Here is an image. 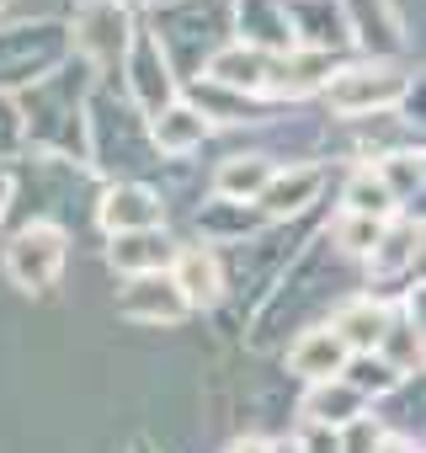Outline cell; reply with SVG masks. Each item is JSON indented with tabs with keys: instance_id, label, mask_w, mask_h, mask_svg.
I'll list each match as a JSON object with an SVG mask.
<instances>
[{
	"instance_id": "obj_27",
	"label": "cell",
	"mask_w": 426,
	"mask_h": 453,
	"mask_svg": "<svg viewBox=\"0 0 426 453\" xmlns=\"http://www.w3.org/2000/svg\"><path fill=\"white\" fill-rule=\"evenodd\" d=\"M384 224H389V219H362V213H346V208H336V213H331V224H325V241H331V251H336V257H346V262H362V257L378 246Z\"/></svg>"
},
{
	"instance_id": "obj_33",
	"label": "cell",
	"mask_w": 426,
	"mask_h": 453,
	"mask_svg": "<svg viewBox=\"0 0 426 453\" xmlns=\"http://www.w3.org/2000/svg\"><path fill=\"white\" fill-rule=\"evenodd\" d=\"M11 208H17V165L0 160V224L11 219Z\"/></svg>"
},
{
	"instance_id": "obj_6",
	"label": "cell",
	"mask_w": 426,
	"mask_h": 453,
	"mask_svg": "<svg viewBox=\"0 0 426 453\" xmlns=\"http://www.w3.org/2000/svg\"><path fill=\"white\" fill-rule=\"evenodd\" d=\"M133 27H139V22H133L128 6H112V0H80V12H75V22H70V54L102 81L107 70L123 65Z\"/></svg>"
},
{
	"instance_id": "obj_19",
	"label": "cell",
	"mask_w": 426,
	"mask_h": 453,
	"mask_svg": "<svg viewBox=\"0 0 426 453\" xmlns=\"http://www.w3.org/2000/svg\"><path fill=\"white\" fill-rule=\"evenodd\" d=\"M346 347L336 342V331L320 320V326H304L288 347H283V368L299 379V384H325V379H341L346 368Z\"/></svg>"
},
{
	"instance_id": "obj_11",
	"label": "cell",
	"mask_w": 426,
	"mask_h": 453,
	"mask_svg": "<svg viewBox=\"0 0 426 453\" xmlns=\"http://www.w3.org/2000/svg\"><path fill=\"white\" fill-rule=\"evenodd\" d=\"M320 192H325V165L320 160L315 165H278L251 208L262 213V224H293L320 203Z\"/></svg>"
},
{
	"instance_id": "obj_12",
	"label": "cell",
	"mask_w": 426,
	"mask_h": 453,
	"mask_svg": "<svg viewBox=\"0 0 426 453\" xmlns=\"http://www.w3.org/2000/svg\"><path fill=\"white\" fill-rule=\"evenodd\" d=\"M352 49H362V59H394L405 49V22L394 12V0H336Z\"/></svg>"
},
{
	"instance_id": "obj_15",
	"label": "cell",
	"mask_w": 426,
	"mask_h": 453,
	"mask_svg": "<svg viewBox=\"0 0 426 453\" xmlns=\"http://www.w3.org/2000/svg\"><path fill=\"white\" fill-rule=\"evenodd\" d=\"M336 70H341L336 54H320V49H283V54H272V75H267V96H262V102L320 96Z\"/></svg>"
},
{
	"instance_id": "obj_23",
	"label": "cell",
	"mask_w": 426,
	"mask_h": 453,
	"mask_svg": "<svg viewBox=\"0 0 426 453\" xmlns=\"http://www.w3.org/2000/svg\"><path fill=\"white\" fill-rule=\"evenodd\" d=\"M272 160L267 155H256V150H240V155H224L219 165H213V192L208 197H230V203H256L262 197V187L272 181Z\"/></svg>"
},
{
	"instance_id": "obj_29",
	"label": "cell",
	"mask_w": 426,
	"mask_h": 453,
	"mask_svg": "<svg viewBox=\"0 0 426 453\" xmlns=\"http://www.w3.org/2000/svg\"><path fill=\"white\" fill-rule=\"evenodd\" d=\"M341 379H346V384H352V389H357V395H362L368 405H373V400H389V395H394V389L405 384V379H399V373H394L389 363H378L373 352H357V357H346Z\"/></svg>"
},
{
	"instance_id": "obj_35",
	"label": "cell",
	"mask_w": 426,
	"mask_h": 453,
	"mask_svg": "<svg viewBox=\"0 0 426 453\" xmlns=\"http://www.w3.org/2000/svg\"><path fill=\"white\" fill-rule=\"evenodd\" d=\"M224 453H272V437H262V432H246V437H235Z\"/></svg>"
},
{
	"instance_id": "obj_13",
	"label": "cell",
	"mask_w": 426,
	"mask_h": 453,
	"mask_svg": "<svg viewBox=\"0 0 426 453\" xmlns=\"http://www.w3.org/2000/svg\"><path fill=\"white\" fill-rule=\"evenodd\" d=\"M267 75H272V54H262V49H251V43H219L208 54V65H202V75L197 81H208V86H219V91H230V96H246V102H262L267 96Z\"/></svg>"
},
{
	"instance_id": "obj_9",
	"label": "cell",
	"mask_w": 426,
	"mask_h": 453,
	"mask_svg": "<svg viewBox=\"0 0 426 453\" xmlns=\"http://www.w3.org/2000/svg\"><path fill=\"white\" fill-rule=\"evenodd\" d=\"M171 283H176V294L186 299L192 315L230 304V262H224V251H213V246H176Z\"/></svg>"
},
{
	"instance_id": "obj_17",
	"label": "cell",
	"mask_w": 426,
	"mask_h": 453,
	"mask_svg": "<svg viewBox=\"0 0 426 453\" xmlns=\"http://www.w3.org/2000/svg\"><path fill=\"white\" fill-rule=\"evenodd\" d=\"M389 315H394V304H389L384 294H341V299L331 304L325 326H331V331H336V342L357 357V352H373V347H378V336H384Z\"/></svg>"
},
{
	"instance_id": "obj_4",
	"label": "cell",
	"mask_w": 426,
	"mask_h": 453,
	"mask_svg": "<svg viewBox=\"0 0 426 453\" xmlns=\"http://www.w3.org/2000/svg\"><path fill=\"white\" fill-rule=\"evenodd\" d=\"M70 59V27L65 22H17V27H0V96L27 91L43 75H54Z\"/></svg>"
},
{
	"instance_id": "obj_36",
	"label": "cell",
	"mask_w": 426,
	"mask_h": 453,
	"mask_svg": "<svg viewBox=\"0 0 426 453\" xmlns=\"http://www.w3.org/2000/svg\"><path fill=\"white\" fill-rule=\"evenodd\" d=\"M112 6H128V12H133V6H139V0H112Z\"/></svg>"
},
{
	"instance_id": "obj_28",
	"label": "cell",
	"mask_w": 426,
	"mask_h": 453,
	"mask_svg": "<svg viewBox=\"0 0 426 453\" xmlns=\"http://www.w3.org/2000/svg\"><path fill=\"white\" fill-rule=\"evenodd\" d=\"M368 165L378 171V181L389 187V197H394V208H399V213L421 197V150H394V155L368 160Z\"/></svg>"
},
{
	"instance_id": "obj_8",
	"label": "cell",
	"mask_w": 426,
	"mask_h": 453,
	"mask_svg": "<svg viewBox=\"0 0 426 453\" xmlns=\"http://www.w3.org/2000/svg\"><path fill=\"white\" fill-rule=\"evenodd\" d=\"M123 75H128V102H133L144 118L181 96V81H176V70L165 65V54H160V43H155L149 27H133L128 54H123Z\"/></svg>"
},
{
	"instance_id": "obj_24",
	"label": "cell",
	"mask_w": 426,
	"mask_h": 453,
	"mask_svg": "<svg viewBox=\"0 0 426 453\" xmlns=\"http://www.w3.org/2000/svg\"><path fill=\"white\" fill-rule=\"evenodd\" d=\"M235 27H240V43H251V49H262V54L293 49L283 0H235Z\"/></svg>"
},
{
	"instance_id": "obj_30",
	"label": "cell",
	"mask_w": 426,
	"mask_h": 453,
	"mask_svg": "<svg viewBox=\"0 0 426 453\" xmlns=\"http://www.w3.org/2000/svg\"><path fill=\"white\" fill-rule=\"evenodd\" d=\"M378 437H384V421L378 416H362V421L341 426V453H373Z\"/></svg>"
},
{
	"instance_id": "obj_18",
	"label": "cell",
	"mask_w": 426,
	"mask_h": 453,
	"mask_svg": "<svg viewBox=\"0 0 426 453\" xmlns=\"http://www.w3.org/2000/svg\"><path fill=\"white\" fill-rule=\"evenodd\" d=\"M283 17H288L293 49H320V54H336V59L352 49L336 0H283Z\"/></svg>"
},
{
	"instance_id": "obj_22",
	"label": "cell",
	"mask_w": 426,
	"mask_h": 453,
	"mask_svg": "<svg viewBox=\"0 0 426 453\" xmlns=\"http://www.w3.org/2000/svg\"><path fill=\"white\" fill-rule=\"evenodd\" d=\"M197 235H202V246H240V241H251L256 230H267L262 224V213L251 208V203H230V197H208L202 208H197Z\"/></svg>"
},
{
	"instance_id": "obj_14",
	"label": "cell",
	"mask_w": 426,
	"mask_h": 453,
	"mask_svg": "<svg viewBox=\"0 0 426 453\" xmlns=\"http://www.w3.org/2000/svg\"><path fill=\"white\" fill-rule=\"evenodd\" d=\"M144 134H149V150L171 165V160L197 155V150L213 139V123H208L186 96H176V102H165L160 112H149V118H144Z\"/></svg>"
},
{
	"instance_id": "obj_16",
	"label": "cell",
	"mask_w": 426,
	"mask_h": 453,
	"mask_svg": "<svg viewBox=\"0 0 426 453\" xmlns=\"http://www.w3.org/2000/svg\"><path fill=\"white\" fill-rule=\"evenodd\" d=\"M118 315L133 320V326H181L192 310H186V299L176 294L171 273H149V278H123V288H118Z\"/></svg>"
},
{
	"instance_id": "obj_7",
	"label": "cell",
	"mask_w": 426,
	"mask_h": 453,
	"mask_svg": "<svg viewBox=\"0 0 426 453\" xmlns=\"http://www.w3.org/2000/svg\"><path fill=\"white\" fill-rule=\"evenodd\" d=\"M91 219L107 235H133V230H165V192L155 181H107L96 192Z\"/></svg>"
},
{
	"instance_id": "obj_32",
	"label": "cell",
	"mask_w": 426,
	"mask_h": 453,
	"mask_svg": "<svg viewBox=\"0 0 426 453\" xmlns=\"http://www.w3.org/2000/svg\"><path fill=\"white\" fill-rule=\"evenodd\" d=\"M22 150V112L11 96H0V160Z\"/></svg>"
},
{
	"instance_id": "obj_25",
	"label": "cell",
	"mask_w": 426,
	"mask_h": 453,
	"mask_svg": "<svg viewBox=\"0 0 426 453\" xmlns=\"http://www.w3.org/2000/svg\"><path fill=\"white\" fill-rule=\"evenodd\" d=\"M373 357L378 363H389L399 379H421V363H426V326H415L410 315H389V326H384V336H378V347H373Z\"/></svg>"
},
{
	"instance_id": "obj_10",
	"label": "cell",
	"mask_w": 426,
	"mask_h": 453,
	"mask_svg": "<svg viewBox=\"0 0 426 453\" xmlns=\"http://www.w3.org/2000/svg\"><path fill=\"white\" fill-rule=\"evenodd\" d=\"M415 267H421V219H410V213H394V219L384 224L378 246L362 257L368 294H378V288H389V283H405Z\"/></svg>"
},
{
	"instance_id": "obj_2",
	"label": "cell",
	"mask_w": 426,
	"mask_h": 453,
	"mask_svg": "<svg viewBox=\"0 0 426 453\" xmlns=\"http://www.w3.org/2000/svg\"><path fill=\"white\" fill-rule=\"evenodd\" d=\"M149 33H155L165 65L176 70V81H197L208 54L224 43L219 33H230V22H224L219 0H171V6H155V27Z\"/></svg>"
},
{
	"instance_id": "obj_3",
	"label": "cell",
	"mask_w": 426,
	"mask_h": 453,
	"mask_svg": "<svg viewBox=\"0 0 426 453\" xmlns=\"http://www.w3.org/2000/svg\"><path fill=\"white\" fill-rule=\"evenodd\" d=\"M415 75L405 65H389V59H357V65H341L331 81H325V107L352 123V118H373V112H399V102L410 96Z\"/></svg>"
},
{
	"instance_id": "obj_31",
	"label": "cell",
	"mask_w": 426,
	"mask_h": 453,
	"mask_svg": "<svg viewBox=\"0 0 426 453\" xmlns=\"http://www.w3.org/2000/svg\"><path fill=\"white\" fill-rule=\"evenodd\" d=\"M293 448H299V453H341V432L299 421V432H293Z\"/></svg>"
},
{
	"instance_id": "obj_34",
	"label": "cell",
	"mask_w": 426,
	"mask_h": 453,
	"mask_svg": "<svg viewBox=\"0 0 426 453\" xmlns=\"http://www.w3.org/2000/svg\"><path fill=\"white\" fill-rule=\"evenodd\" d=\"M373 453H421V442H415V437H410V432H384V437H378V448H373Z\"/></svg>"
},
{
	"instance_id": "obj_26",
	"label": "cell",
	"mask_w": 426,
	"mask_h": 453,
	"mask_svg": "<svg viewBox=\"0 0 426 453\" xmlns=\"http://www.w3.org/2000/svg\"><path fill=\"white\" fill-rule=\"evenodd\" d=\"M336 208L362 213V219H394V213H399L394 197H389V187L378 181V171H373L368 160H357V165L346 171V181H341V203H336Z\"/></svg>"
},
{
	"instance_id": "obj_37",
	"label": "cell",
	"mask_w": 426,
	"mask_h": 453,
	"mask_svg": "<svg viewBox=\"0 0 426 453\" xmlns=\"http://www.w3.org/2000/svg\"><path fill=\"white\" fill-rule=\"evenodd\" d=\"M149 6H171V0H149Z\"/></svg>"
},
{
	"instance_id": "obj_20",
	"label": "cell",
	"mask_w": 426,
	"mask_h": 453,
	"mask_svg": "<svg viewBox=\"0 0 426 453\" xmlns=\"http://www.w3.org/2000/svg\"><path fill=\"white\" fill-rule=\"evenodd\" d=\"M176 241L165 230H133V235H107V267L118 278H149V273H171Z\"/></svg>"
},
{
	"instance_id": "obj_1",
	"label": "cell",
	"mask_w": 426,
	"mask_h": 453,
	"mask_svg": "<svg viewBox=\"0 0 426 453\" xmlns=\"http://www.w3.org/2000/svg\"><path fill=\"white\" fill-rule=\"evenodd\" d=\"M80 160H86V171H96L107 181H149V171L165 165L149 150L144 112L102 81L86 96V150H80Z\"/></svg>"
},
{
	"instance_id": "obj_5",
	"label": "cell",
	"mask_w": 426,
	"mask_h": 453,
	"mask_svg": "<svg viewBox=\"0 0 426 453\" xmlns=\"http://www.w3.org/2000/svg\"><path fill=\"white\" fill-rule=\"evenodd\" d=\"M70 235L59 230V224H17L11 241L0 246V267H6L11 288L22 294H49L59 288L65 267H70Z\"/></svg>"
},
{
	"instance_id": "obj_21",
	"label": "cell",
	"mask_w": 426,
	"mask_h": 453,
	"mask_svg": "<svg viewBox=\"0 0 426 453\" xmlns=\"http://www.w3.org/2000/svg\"><path fill=\"white\" fill-rule=\"evenodd\" d=\"M362 416H368V400H362V395H357L346 379L304 384V400H299V421L341 432V426H352V421H362Z\"/></svg>"
}]
</instances>
